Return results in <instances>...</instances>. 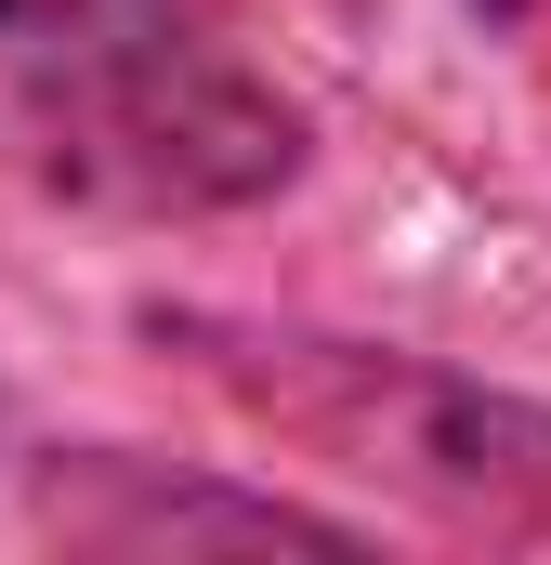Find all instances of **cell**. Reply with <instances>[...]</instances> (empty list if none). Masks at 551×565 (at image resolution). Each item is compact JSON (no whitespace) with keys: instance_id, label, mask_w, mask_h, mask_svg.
<instances>
[{"instance_id":"1","label":"cell","mask_w":551,"mask_h":565,"mask_svg":"<svg viewBox=\"0 0 551 565\" xmlns=\"http://www.w3.org/2000/svg\"><path fill=\"white\" fill-rule=\"evenodd\" d=\"M158 342H184L237 408H263L328 473L408 500L460 540L551 553V408L539 395H499L473 369H420V355H381V342L237 329V316H158Z\"/></svg>"},{"instance_id":"2","label":"cell","mask_w":551,"mask_h":565,"mask_svg":"<svg viewBox=\"0 0 551 565\" xmlns=\"http://www.w3.org/2000/svg\"><path fill=\"white\" fill-rule=\"evenodd\" d=\"M40 145H53V184H79L106 211H237L302 171V119L237 53H210V26L79 66V79H40Z\"/></svg>"},{"instance_id":"3","label":"cell","mask_w":551,"mask_h":565,"mask_svg":"<svg viewBox=\"0 0 551 565\" xmlns=\"http://www.w3.org/2000/svg\"><path fill=\"white\" fill-rule=\"evenodd\" d=\"M40 526L79 553H355L368 526L289 500V487H184L132 447H79L40 473Z\"/></svg>"},{"instance_id":"4","label":"cell","mask_w":551,"mask_h":565,"mask_svg":"<svg viewBox=\"0 0 551 565\" xmlns=\"http://www.w3.org/2000/svg\"><path fill=\"white\" fill-rule=\"evenodd\" d=\"M158 40H197V0H0V53H26L40 79H79V66H119Z\"/></svg>"},{"instance_id":"5","label":"cell","mask_w":551,"mask_h":565,"mask_svg":"<svg viewBox=\"0 0 551 565\" xmlns=\"http://www.w3.org/2000/svg\"><path fill=\"white\" fill-rule=\"evenodd\" d=\"M473 13H486V26H499V40H512V26H539L551 0H473Z\"/></svg>"}]
</instances>
